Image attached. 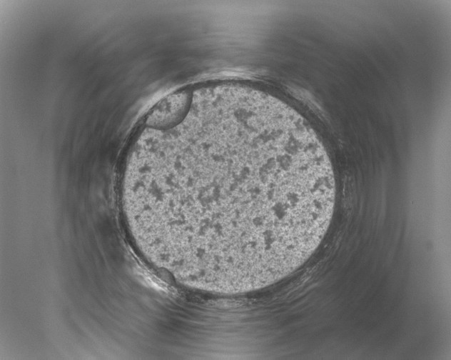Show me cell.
Instances as JSON below:
<instances>
[{
    "label": "cell",
    "instance_id": "6da1fadb",
    "mask_svg": "<svg viewBox=\"0 0 451 360\" xmlns=\"http://www.w3.org/2000/svg\"><path fill=\"white\" fill-rule=\"evenodd\" d=\"M121 184L156 265L180 284L223 294L264 288L303 265L335 196L329 157L303 116L238 84L194 92L151 129Z\"/></svg>",
    "mask_w": 451,
    "mask_h": 360
}]
</instances>
